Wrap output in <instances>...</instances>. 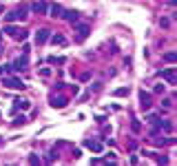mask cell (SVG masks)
Segmentation results:
<instances>
[{"label":"cell","mask_w":177,"mask_h":166,"mask_svg":"<svg viewBox=\"0 0 177 166\" xmlns=\"http://www.w3.org/2000/svg\"><path fill=\"white\" fill-rule=\"evenodd\" d=\"M73 31H76V40L82 42V40H84L87 35L91 33V27L84 24V22H73Z\"/></svg>","instance_id":"obj_1"},{"label":"cell","mask_w":177,"mask_h":166,"mask_svg":"<svg viewBox=\"0 0 177 166\" xmlns=\"http://www.w3.org/2000/svg\"><path fill=\"white\" fill-rule=\"evenodd\" d=\"M2 84H5L7 89H20V91L27 87L20 78H7V76H2Z\"/></svg>","instance_id":"obj_2"},{"label":"cell","mask_w":177,"mask_h":166,"mask_svg":"<svg viewBox=\"0 0 177 166\" xmlns=\"http://www.w3.org/2000/svg\"><path fill=\"white\" fill-rule=\"evenodd\" d=\"M160 78H162L164 82H168V84H175V82H177V76H175V67L162 69V71H160Z\"/></svg>","instance_id":"obj_3"},{"label":"cell","mask_w":177,"mask_h":166,"mask_svg":"<svg viewBox=\"0 0 177 166\" xmlns=\"http://www.w3.org/2000/svg\"><path fill=\"white\" fill-rule=\"evenodd\" d=\"M31 11L38 13V16H46L49 13V5H46L44 0H35V2L31 5Z\"/></svg>","instance_id":"obj_4"},{"label":"cell","mask_w":177,"mask_h":166,"mask_svg":"<svg viewBox=\"0 0 177 166\" xmlns=\"http://www.w3.org/2000/svg\"><path fill=\"white\" fill-rule=\"evenodd\" d=\"M27 67H29V60H27V53H22L20 58H16V60H13V64H11V69H13V71H24Z\"/></svg>","instance_id":"obj_5"},{"label":"cell","mask_w":177,"mask_h":166,"mask_svg":"<svg viewBox=\"0 0 177 166\" xmlns=\"http://www.w3.org/2000/svg\"><path fill=\"white\" fill-rule=\"evenodd\" d=\"M62 18H64V20H67V22H78L80 20V11H76V9H69V11H62Z\"/></svg>","instance_id":"obj_6"},{"label":"cell","mask_w":177,"mask_h":166,"mask_svg":"<svg viewBox=\"0 0 177 166\" xmlns=\"http://www.w3.org/2000/svg\"><path fill=\"white\" fill-rule=\"evenodd\" d=\"M49 35H51L49 29H38L35 31V44H44L46 40H49Z\"/></svg>","instance_id":"obj_7"},{"label":"cell","mask_w":177,"mask_h":166,"mask_svg":"<svg viewBox=\"0 0 177 166\" xmlns=\"http://www.w3.org/2000/svg\"><path fill=\"white\" fill-rule=\"evenodd\" d=\"M84 146H87V149H91L93 153H102V151H104V144L98 142V140H87Z\"/></svg>","instance_id":"obj_8"},{"label":"cell","mask_w":177,"mask_h":166,"mask_svg":"<svg viewBox=\"0 0 177 166\" xmlns=\"http://www.w3.org/2000/svg\"><path fill=\"white\" fill-rule=\"evenodd\" d=\"M139 106L144 111L151 109V93H146V91H139Z\"/></svg>","instance_id":"obj_9"},{"label":"cell","mask_w":177,"mask_h":166,"mask_svg":"<svg viewBox=\"0 0 177 166\" xmlns=\"http://www.w3.org/2000/svg\"><path fill=\"white\" fill-rule=\"evenodd\" d=\"M49 40H51V44H53V47H64V44H67V38H64L62 33H55V35H49Z\"/></svg>","instance_id":"obj_10"},{"label":"cell","mask_w":177,"mask_h":166,"mask_svg":"<svg viewBox=\"0 0 177 166\" xmlns=\"http://www.w3.org/2000/svg\"><path fill=\"white\" fill-rule=\"evenodd\" d=\"M67 104H69V100H67V98H62V95L51 98V106H53V109H64Z\"/></svg>","instance_id":"obj_11"},{"label":"cell","mask_w":177,"mask_h":166,"mask_svg":"<svg viewBox=\"0 0 177 166\" xmlns=\"http://www.w3.org/2000/svg\"><path fill=\"white\" fill-rule=\"evenodd\" d=\"M62 11H64L62 5H51V7H49V13H46V16H51V18H62Z\"/></svg>","instance_id":"obj_12"},{"label":"cell","mask_w":177,"mask_h":166,"mask_svg":"<svg viewBox=\"0 0 177 166\" xmlns=\"http://www.w3.org/2000/svg\"><path fill=\"white\" fill-rule=\"evenodd\" d=\"M160 128L166 131V133H171L173 131V122H171V120H160Z\"/></svg>","instance_id":"obj_13"},{"label":"cell","mask_w":177,"mask_h":166,"mask_svg":"<svg viewBox=\"0 0 177 166\" xmlns=\"http://www.w3.org/2000/svg\"><path fill=\"white\" fill-rule=\"evenodd\" d=\"M171 22H173V18H171V16H162V18H160V27H162V29H168Z\"/></svg>","instance_id":"obj_14"},{"label":"cell","mask_w":177,"mask_h":166,"mask_svg":"<svg viewBox=\"0 0 177 166\" xmlns=\"http://www.w3.org/2000/svg\"><path fill=\"white\" fill-rule=\"evenodd\" d=\"M13 109H29L31 106V102H29V100H13Z\"/></svg>","instance_id":"obj_15"},{"label":"cell","mask_w":177,"mask_h":166,"mask_svg":"<svg viewBox=\"0 0 177 166\" xmlns=\"http://www.w3.org/2000/svg\"><path fill=\"white\" fill-rule=\"evenodd\" d=\"M128 91H131V89H128V87H120V89H115V98H124V95H128Z\"/></svg>","instance_id":"obj_16"},{"label":"cell","mask_w":177,"mask_h":166,"mask_svg":"<svg viewBox=\"0 0 177 166\" xmlns=\"http://www.w3.org/2000/svg\"><path fill=\"white\" fill-rule=\"evenodd\" d=\"M18 31H20V29H16V27H13L11 22H9V24L5 27V33H7V35H13V38H16V33H18Z\"/></svg>","instance_id":"obj_17"},{"label":"cell","mask_w":177,"mask_h":166,"mask_svg":"<svg viewBox=\"0 0 177 166\" xmlns=\"http://www.w3.org/2000/svg\"><path fill=\"white\" fill-rule=\"evenodd\" d=\"M5 20H7V24H9V22H16V20H18V11H9V13H5Z\"/></svg>","instance_id":"obj_18"},{"label":"cell","mask_w":177,"mask_h":166,"mask_svg":"<svg viewBox=\"0 0 177 166\" xmlns=\"http://www.w3.org/2000/svg\"><path fill=\"white\" fill-rule=\"evenodd\" d=\"M162 60H166V62L173 64V62H175V51H166V53L162 55Z\"/></svg>","instance_id":"obj_19"},{"label":"cell","mask_w":177,"mask_h":166,"mask_svg":"<svg viewBox=\"0 0 177 166\" xmlns=\"http://www.w3.org/2000/svg\"><path fill=\"white\" fill-rule=\"evenodd\" d=\"M27 122H29V120H27V115H24V113H20V115L13 120V124H16V126H18V124H27Z\"/></svg>","instance_id":"obj_20"},{"label":"cell","mask_w":177,"mask_h":166,"mask_svg":"<svg viewBox=\"0 0 177 166\" xmlns=\"http://www.w3.org/2000/svg\"><path fill=\"white\" fill-rule=\"evenodd\" d=\"M38 76H40V78H49V76H51V67H42V69L38 71Z\"/></svg>","instance_id":"obj_21"},{"label":"cell","mask_w":177,"mask_h":166,"mask_svg":"<svg viewBox=\"0 0 177 166\" xmlns=\"http://www.w3.org/2000/svg\"><path fill=\"white\" fill-rule=\"evenodd\" d=\"M16 11H18V20H24L27 18V7H18Z\"/></svg>","instance_id":"obj_22"},{"label":"cell","mask_w":177,"mask_h":166,"mask_svg":"<svg viewBox=\"0 0 177 166\" xmlns=\"http://www.w3.org/2000/svg\"><path fill=\"white\" fill-rule=\"evenodd\" d=\"M131 131H133V133H139V131H142V124H139L137 120H133V122H131Z\"/></svg>","instance_id":"obj_23"},{"label":"cell","mask_w":177,"mask_h":166,"mask_svg":"<svg viewBox=\"0 0 177 166\" xmlns=\"http://www.w3.org/2000/svg\"><path fill=\"white\" fill-rule=\"evenodd\" d=\"M153 144H155V146H164V144H168V140H164V137H155Z\"/></svg>","instance_id":"obj_24"},{"label":"cell","mask_w":177,"mask_h":166,"mask_svg":"<svg viewBox=\"0 0 177 166\" xmlns=\"http://www.w3.org/2000/svg\"><path fill=\"white\" fill-rule=\"evenodd\" d=\"M40 162H42V160H40L35 153H31V155H29V164H40Z\"/></svg>","instance_id":"obj_25"},{"label":"cell","mask_w":177,"mask_h":166,"mask_svg":"<svg viewBox=\"0 0 177 166\" xmlns=\"http://www.w3.org/2000/svg\"><path fill=\"white\" fill-rule=\"evenodd\" d=\"M9 71H11V64H2V67H0V76H7Z\"/></svg>","instance_id":"obj_26"},{"label":"cell","mask_w":177,"mask_h":166,"mask_svg":"<svg viewBox=\"0 0 177 166\" xmlns=\"http://www.w3.org/2000/svg\"><path fill=\"white\" fill-rule=\"evenodd\" d=\"M155 120H157V113H148V115H146V120H144V122H148V124H153Z\"/></svg>","instance_id":"obj_27"},{"label":"cell","mask_w":177,"mask_h":166,"mask_svg":"<svg viewBox=\"0 0 177 166\" xmlns=\"http://www.w3.org/2000/svg\"><path fill=\"white\" fill-rule=\"evenodd\" d=\"M155 162H157V164H168V157H164V155H157Z\"/></svg>","instance_id":"obj_28"},{"label":"cell","mask_w":177,"mask_h":166,"mask_svg":"<svg viewBox=\"0 0 177 166\" xmlns=\"http://www.w3.org/2000/svg\"><path fill=\"white\" fill-rule=\"evenodd\" d=\"M164 89H166L164 84H155L153 87V93H164Z\"/></svg>","instance_id":"obj_29"},{"label":"cell","mask_w":177,"mask_h":166,"mask_svg":"<svg viewBox=\"0 0 177 166\" xmlns=\"http://www.w3.org/2000/svg\"><path fill=\"white\" fill-rule=\"evenodd\" d=\"M162 104H164L166 109H171V106H173V100H171V98H166V100H164V102H162Z\"/></svg>","instance_id":"obj_30"},{"label":"cell","mask_w":177,"mask_h":166,"mask_svg":"<svg viewBox=\"0 0 177 166\" xmlns=\"http://www.w3.org/2000/svg\"><path fill=\"white\" fill-rule=\"evenodd\" d=\"M100 89H102V82H95V84L91 87V91H93V93H95V91H100Z\"/></svg>","instance_id":"obj_31"},{"label":"cell","mask_w":177,"mask_h":166,"mask_svg":"<svg viewBox=\"0 0 177 166\" xmlns=\"http://www.w3.org/2000/svg\"><path fill=\"white\" fill-rule=\"evenodd\" d=\"M106 160H109V162H115V153H113V151H111V153L106 155Z\"/></svg>","instance_id":"obj_32"},{"label":"cell","mask_w":177,"mask_h":166,"mask_svg":"<svg viewBox=\"0 0 177 166\" xmlns=\"http://www.w3.org/2000/svg\"><path fill=\"white\" fill-rule=\"evenodd\" d=\"M5 49H2V35H0V53H2Z\"/></svg>","instance_id":"obj_33"}]
</instances>
